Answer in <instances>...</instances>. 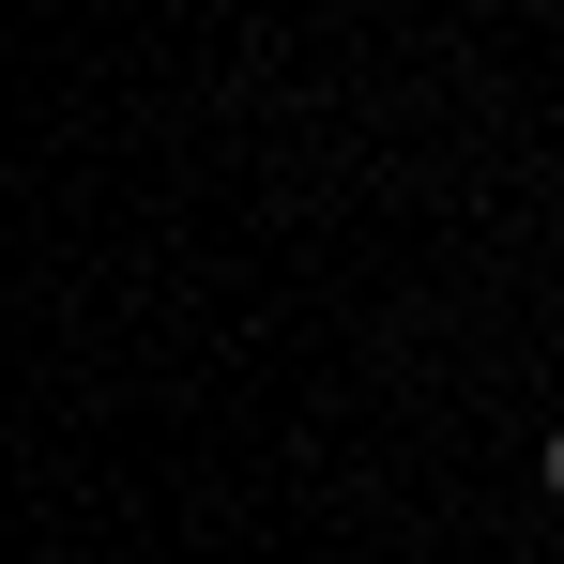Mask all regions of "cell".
I'll use <instances>...</instances> for the list:
<instances>
[{"mask_svg":"<svg viewBox=\"0 0 564 564\" xmlns=\"http://www.w3.org/2000/svg\"><path fill=\"white\" fill-rule=\"evenodd\" d=\"M534 488H550V503H564V427H550V443H534Z\"/></svg>","mask_w":564,"mask_h":564,"instance_id":"1","label":"cell"}]
</instances>
